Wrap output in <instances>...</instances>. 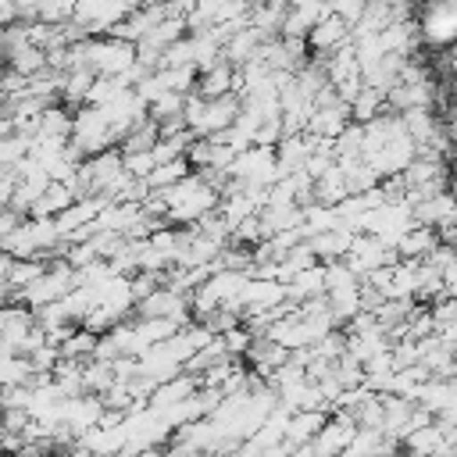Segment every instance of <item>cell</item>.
I'll list each match as a JSON object with an SVG mask.
<instances>
[{"mask_svg":"<svg viewBox=\"0 0 457 457\" xmlns=\"http://www.w3.org/2000/svg\"><path fill=\"white\" fill-rule=\"evenodd\" d=\"M246 361H250V368H253V375L257 378H268L275 368H282L286 364V357H289V350L286 346H278L275 339H268V336H253V343L246 346V353H243Z\"/></svg>","mask_w":457,"mask_h":457,"instance_id":"15","label":"cell"},{"mask_svg":"<svg viewBox=\"0 0 457 457\" xmlns=\"http://www.w3.org/2000/svg\"><path fill=\"white\" fill-rule=\"evenodd\" d=\"M232 236H236V243L239 246H257L261 239H264V228H261V218L257 214H250V218H243L236 228H232Z\"/></svg>","mask_w":457,"mask_h":457,"instance_id":"37","label":"cell"},{"mask_svg":"<svg viewBox=\"0 0 457 457\" xmlns=\"http://www.w3.org/2000/svg\"><path fill=\"white\" fill-rule=\"evenodd\" d=\"M193 93H196V96H204V100H214V96L236 93V68H232V64H225V61H218V64H211V68L196 71V86H193Z\"/></svg>","mask_w":457,"mask_h":457,"instance_id":"16","label":"cell"},{"mask_svg":"<svg viewBox=\"0 0 457 457\" xmlns=\"http://www.w3.org/2000/svg\"><path fill=\"white\" fill-rule=\"evenodd\" d=\"M282 4H286V7H296V4H303V0H282Z\"/></svg>","mask_w":457,"mask_h":457,"instance_id":"42","label":"cell"},{"mask_svg":"<svg viewBox=\"0 0 457 457\" xmlns=\"http://www.w3.org/2000/svg\"><path fill=\"white\" fill-rule=\"evenodd\" d=\"M321 421H325V411H296V414H289V421H286V439H282V443H289V446L311 443L314 432L321 428Z\"/></svg>","mask_w":457,"mask_h":457,"instance_id":"21","label":"cell"},{"mask_svg":"<svg viewBox=\"0 0 457 457\" xmlns=\"http://www.w3.org/2000/svg\"><path fill=\"white\" fill-rule=\"evenodd\" d=\"M436 243H439V239H436V228L411 225V228L396 239L393 253H396V261H425V257H428V250H432Z\"/></svg>","mask_w":457,"mask_h":457,"instance_id":"19","label":"cell"},{"mask_svg":"<svg viewBox=\"0 0 457 457\" xmlns=\"http://www.w3.org/2000/svg\"><path fill=\"white\" fill-rule=\"evenodd\" d=\"M132 325H136V336H139L143 350H146V346H157V343H164V339H171V336L182 328V325L171 321V318H136Z\"/></svg>","mask_w":457,"mask_h":457,"instance_id":"26","label":"cell"},{"mask_svg":"<svg viewBox=\"0 0 457 457\" xmlns=\"http://www.w3.org/2000/svg\"><path fill=\"white\" fill-rule=\"evenodd\" d=\"M303 43H307V54H314L318 61H325L328 54H336L339 46L350 43V25H346L343 18H336V14H325V18L303 36Z\"/></svg>","mask_w":457,"mask_h":457,"instance_id":"8","label":"cell"},{"mask_svg":"<svg viewBox=\"0 0 457 457\" xmlns=\"http://www.w3.org/2000/svg\"><path fill=\"white\" fill-rule=\"evenodd\" d=\"M161 200H164V225H196L204 214H211L218 207V193L196 171H189L182 182L161 189Z\"/></svg>","mask_w":457,"mask_h":457,"instance_id":"1","label":"cell"},{"mask_svg":"<svg viewBox=\"0 0 457 457\" xmlns=\"http://www.w3.org/2000/svg\"><path fill=\"white\" fill-rule=\"evenodd\" d=\"M132 311H139V318H171V321H179V325L193 321V318H189V296L171 293V289H164V286H157L150 296H143Z\"/></svg>","mask_w":457,"mask_h":457,"instance_id":"9","label":"cell"},{"mask_svg":"<svg viewBox=\"0 0 457 457\" xmlns=\"http://www.w3.org/2000/svg\"><path fill=\"white\" fill-rule=\"evenodd\" d=\"M46 68V54L39 50V46H18V50H11L7 54V71H14V75H21V79H32L36 71H43Z\"/></svg>","mask_w":457,"mask_h":457,"instance_id":"27","label":"cell"},{"mask_svg":"<svg viewBox=\"0 0 457 457\" xmlns=\"http://www.w3.org/2000/svg\"><path fill=\"white\" fill-rule=\"evenodd\" d=\"M93 79H96V75H93L89 68H68V71H64V82H61V100L82 107V100H86Z\"/></svg>","mask_w":457,"mask_h":457,"instance_id":"31","label":"cell"},{"mask_svg":"<svg viewBox=\"0 0 457 457\" xmlns=\"http://www.w3.org/2000/svg\"><path fill=\"white\" fill-rule=\"evenodd\" d=\"M418 25V39L428 43V46H439L446 50L457 36V11H453V0H443V4H425L421 11V21Z\"/></svg>","mask_w":457,"mask_h":457,"instance_id":"6","label":"cell"},{"mask_svg":"<svg viewBox=\"0 0 457 457\" xmlns=\"http://www.w3.org/2000/svg\"><path fill=\"white\" fill-rule=\"evenodd\" d=\"M121 93H125V86H121L118 79H100V75H96L82 104H86V107H107V104H111L114 96H121Z\"/></svg>","mask_w":457,"mask_h":457,"instance_id":"34","label":"cell"},{"mask_svg":"<svg viewBox=\"0 0 457 457\" xmlns=\"http://www.w3.org/2000/svg\"><path fill=\"white\" fill-rule=\"evenodd\" d=\"M21 221H25V218H21V214H14V211H11V207H0V239H4V236H7V232H14V228H18V225H21Z\"/></svg>","mask_w":457,"mask_h":457,"instance_id":"38","label":"cell"},{"mask_svg":"<svg viewBox=\"0 0 457 457\" xmlns=\"http://www.w3.org/2000/svg\"><path fill=\"white\" fill-rule=\"evenodd\" d=\"M125 457H164L161 450H139V453H125Z\"/></svg>","mask_w":457,"mask_h":457,"instance_id":"41","label":"cell"},{"mask_svg":"<svg viewBox=\"0 0 457 457\" xmlns=\"http://www.w3.org/2000/svg\"><path fill=\"white\" fill-rule=\"evenodd\" d=\"M82 386H86V393L104 396V393L114 386L111 364H104V361H86V364H82Z\"/></svg>","mask_w":457,"mask_h":457,"instance_id":"32","label":"cell"},{"mask_svg":"<svg viewBox=\"0 0 457 457\" xmlns=\"http://www.w3.org/2000/svg\"><path fill=\"white\" fill-rule=\"evenodd\" d=\"M321 268H325V293H339V289L361 286V278H357L343 261H332V264H321Z\"/></svg>","mask_w":457,"mask_h":457,"instance_id":"35","label":"cell"},{"mask_svg":"<svg viewBox=\"0 0 457 457\" xmlns=\"http://www.w3.org/2000/svg\"><path fill=\"white\" fill-rule=\"evenodd\" d=\"M286 286V300L289 303H303V300H311V296H325V268L321 264H311V268H303V271H296L289 282H282Z\"/></svg>","mask_w":457,"mask_h":457,"instance_id":"20","label":"cell"},{"mask_svg":"<svg viewBox=\"0 0 457 457\" xmlns=\"http://www.w3.org/2000/svg\"><path fill=\"white\" fill-rule=\"evenodd\" d=\"M100 418H104V403H100V396H93V393H82V396H71V400H64L61 403V425L79 439L82 432H89L93 425H100Z\"/></svg>","mask_w":457,"mask_h":457,"instance_id":"10","label":"cell"},{"mask_svg":"<svg viewBox=\"0 0 457 457\" xmlns=\"http://www.w3.org/2000/svg\"><path fill=\"white\" fill-rule=\"evenodd\" d=\"M71 136V111L64 104H50L39 118H36V129H32V139H57V143H68Z\"/></svg>","mask_w":457,"mask_h":457,"instance_id":"18","label":"cell"},{"mask_svg":"<svg viewBox=\"0 0 457 457\" xmlns=\"http://www.w3.org/2000/svg\"><path fill=\"white\" fill-rule=\"evenodd\" d=\"M196 389H200V378H196V375H189V371H179V375H171L168 382H157L146 403H150V407H171V403L189 400Z\"/></svg>","mask_w":457,"mask_h":457,"instance_id":"17","label":"cell"},{"mask_svg":"<svg viewBox=\"0 0 457 457\" xmlns=\"http://www.w3.org/2000/svg\"><path fill=\"white\" fill-rule=\"evenodd\" d=\"M289 457H321V453L314 450V443H300V446L289 450Z\"/></svg>","mask_w":457,"mask_h":457,"instance_id":"39","label":"cell"},{"mask_svg":"<svg viewBox=\"0 0 457 457\" xmlns=\"http://www.w3.org/2000/svg\"><path fill=\"white\" fill-rule=\"evenodd\" d=\"M93 346H96V336L75 325V328H71V332H68V336L57 343V353H61V357H68V361L86 364V361L93 357Z\"/></svg>","mask_w":457,"mask_h":457,"instance_id":"30","label":"cell"},{"mask_svg":"<svg viewBox=\"0 0 457 457\" xmlns=\"http://www.w3.org/2000/svg\"><path fill=\"white\" fill-rule=\"evenodd\" d=\"M325 303H328V318H332L336 328L361 314V293H357V286L353 289H339V293H325Z\"/></svg>","mask_w":457,"mask_h":457,"instance_id":"25","label":"cell"},{"mask_svg":"<svg viewBox=\"0 0 457 457\" xmlns=\"http://www.w3.org/2000/svg\"><path fill=\"white\" fill-rule=\"evenodd\" d=\"M225 175H228L232 182L261 186V189H268L275 179H282L271 146H246V150H239V154L232 157V164L225 168Z\"/></svg>","mask_w":457,"mask_h":457,"instance_id":"3","label":"cell"},{"mask_svg":"<svg viewBox=\"0 0 457 457\" xmlns=\"http://www.w3.org/2000/svg\"><path fill=\"white\" fill-rule=\"evenodd\" d=\"M271 150H275L278 175H293V171H300L303 161L311 157V150H314V136H307V132H300V136H282Z\"/></svg>","mask_w":457,"mask_h":457,"instance_id":"13","label":"cell"},{"mask_svg":"<svg viewBox=\"0 0 457 457\" xmlns=\"http://www.w3.org/2000/svg\"><path fill=\"white\" fill-rule=\"evenodd\" d=\"M353 432H357L353 418L346 411H332V414H325V421H321V428L314 432L311 443H314V450L321 457H339L346 450V443L353 439Z\"/></svg>","mask_w":457,"mask_h":457,"instance_id":"7","label":"cell"},{"mask_svg":"<svg viewBox=\"0 0 457 457\" xmlns=\"http://www.w3.org/2000/svg\"><path fill=\"white\" fill-rule=\"evenodd\" d=\"M71 200H75V196H71V189H68L64 182H50V186L43 189V196L29 207V218H57Z\"/></svg>","mask_w":457,"mask_h":457,"instance_id":"22","label":"cell"},{"mask_svg":"<svg viewBox=\"0 0 457 457\" xmlns=\"http://www.w3.org/2000/svg\"><path fill=\"white\" fill-rule=\"evenodd\" d=\"M89 457H121L125 453V432H121V414L118 411H104L100 425H93L89 432H82L75 439Z\"/></svg>","mask_w":457,"mask_h":457,"instance_id":"5","label":"cell"},{"mask_svg":"<svg viewBox=\"0 0 457 457\" xmlns=\"http://www.w3.org/2000/svg\"><path fill=\"white\" fill-rule=\"evenodd\" d=\"M71 11H75V0H36V7H32L36 21H43V25H64V21H71Z\"/></svg>","mask_w":457,"mask_h":457,"instance_id":"33","label":"cell"},{"mask_svg":"<svg viewBox=\"0 0 457 457\" xmlns=\"http://www.w3.org/2000/svg\"><path fill=\"white\" fill-rule=\"evenodd\" d=\"M350 239H353V232L339 225V228H328V232L307 236L303 243H307V250L314 253V261H318V264H332V261H343V257H346Z\"/></svg>","mask_w":457,"mask_h":457,"instance_id":"14","label":"cell"},{"mask_svg":"<svg viewBox=\"0 0 457 457\" xmlns=\"http://www.w3.org/2000/svg\"><path fill=\"white\" fill-rule=\"evenodd\" d=\"M346 111H350V121H357V125H368L371 118H378V114H386V100H382V93L378 89H368V86H361V93L346 104Z\"/></svg>","mask_w":457,"mask_h":457,"instance_id":"23","label":"cell"},{"mask_svg":"<svg viewBox=\"0 0 457 457\" xmlns=\"http://www.w3.org/2000/svg\"><path fill=\"white\" fill-rule=\"evenodd\" d=\"M68 143H71L82 157H96V154L111 150L118 139H114V132H111L104 111L82 104V107L71 111V136H68Z\"/></svg>","mask_w":457,"mask_h":457,"instance_id":"2","label":"cell"},{"mask_svg":"<svg viewBox=\"0 0 457 457\" xmlns=\"http://www.w3.org/2000/svg\"><path fill=\"white\" fill-rule=\"evenodd\" d=\"M346 125H350V111H346L343 100H336V104H325V107H311L303 132L314 136V139H336Z\"/></svg>","mask_w":457,"mask_h":457,"instance_id":"11","label":"cell"},{"mask_svg":"<svg viewBox=\"0 0 457 457\" xmlns=\"http://www.w3.org/2000/svg\"><path fill=\"white\" fill-rule=\"evenodd\" d=\"M343 196H346V186H343L339 168L332 164L325 175L314 179V186H311V200H314V204H328V207H336Z\"/></svg>","mask_w":457,"mask_h":457,"instance_id":"29","label":"cell"},{"mask_svg":"<svg viewBox=\"0 0 457 457\" xmlns=\"http://www.w3.org/2000/svg\"><path fill=\"white\" fill-rule=\"evenodd\" d=\"M21 157H29V139L18 136V132L4 136V139H0V168L7 171V168H14Z\"/></svg>","mask_w":457,"mask_h":457,"instance_id":"36","label":"cell"},{"mask_svg":"<svg viewBox=\"0 0 457 457\" xmlns=\"http://www.w3.org/2000/svg\"><path fill=\"white\" fill-rule=\"evenodd\" d=\"M11 132H14V129H11V118H4V114H0V139H4V136H11Z\"/></svg>","mask_w":457,"mask_h":457,"instance_id":"40","label":"cell"},{"mask_svg":"<svg viewBox=\"0 0 457 457\" xmlns=\"http://www.w3.org/2000/svg\"><path fill=\"white\" fill-rule=\"evenodd\" d=\"M336 168H339V175H343L346 196H350V193H368V189L378 186V175H375L361 157H357V161H339Z\"/></svg>","mask_w":457,"mask_h":457,"instance_id":"24","label":"cell"},{"mask_svg":"<svg viewBox=\"0 0 457 457\" xmlns=\"http://www.w3.org/2000/svg\"><path fill=\"white\" fill-rule=\"evenodd\" d=\"M414 403L421 411H428L432 418L446 414V411H457V386H453V378H425L418 396H414Z\"/></svg>","mask_w":457,"mask_h":457,"instance_id":"12","label":"cell"},{"mask_svg":"<svg viewBox=\"0 0 457 457\" xmlns=\"http://www.w3.org/2000/svg\"><path fill=\"white\" fill-rule=\"evenodd\" d=\"M68 289H71V268H68L64 261H54V264H46V271H43L39 278H32L29 286H21L11 300H18V303H25L29 311H36V307L57 303Z\"/></svg>","mask_w":457,"mask_h":457,"instance_id":"4","label":"cell"},{"mask_svg":"<svg viewBox=\"0 0 457 457\" xmlns=\"http://www.w3.org/2000/svg\"><path fill=\"white\" fill-rule=\"evenodd\" d=\"M189 171H193V168H189V161H186V157H175V161H168V164H157L143 182H146V189H150V193H161V189H168V186L182 182Z\"/></svg>","mask_w":457,"mask_h":457,"instance_id":"28","label":"cell"}]
</instances>
